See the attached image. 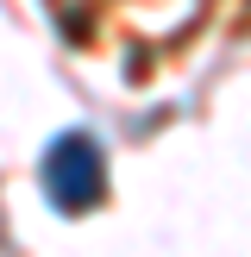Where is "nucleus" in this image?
I'll return each instance as SVG.
<instances>
[{
	"label": "nucleus",
	"mask_w": 251,
	"mask_h": 257,
	"mask_svg": "<svg viewBox=\"0 0 251 257\" xmlns=\"http://www.w3.org/2000/svg\"><path fill=\"white\" fill-rule=\"evenodd\" d=\"M44 188L63 201V207H88V201H100V145L88 132L57 138L50 157H44Z\"/></svg>",
	"instance_id": "obj_1"
}]
</instances>
